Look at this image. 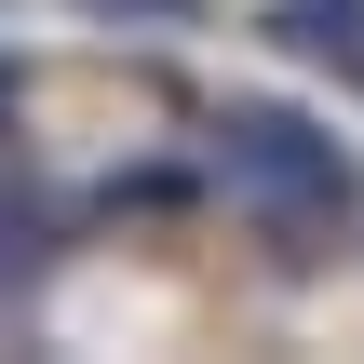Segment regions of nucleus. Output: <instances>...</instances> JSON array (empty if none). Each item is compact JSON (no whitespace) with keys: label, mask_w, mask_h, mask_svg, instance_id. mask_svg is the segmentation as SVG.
<instances>
[{"label":"nucleus","mask_w":364,"mask_h":364,"mask_svg":"<svg viewBox=\"0 0 364 364\" xmlns=\"http://www.w3.org/2000/svg\"><path fill=\"white\" fill-rule=\"evenodd\" d=\"M216 176H230V203H257L270 230H324V216L351 203V176H338V135H311V122H284V108H230V135H216Z\"/></svg>","instance_id":"1"}]
</instances>
